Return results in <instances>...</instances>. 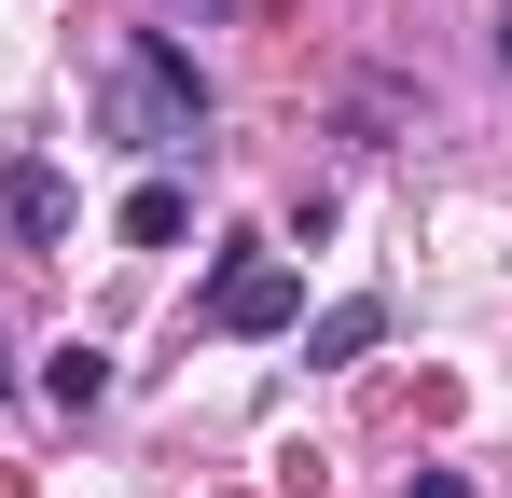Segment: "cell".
<instances>
[{"mask_svg": "<svg viewBox=\"0 0 512 498\" xmlns=\"http://www.w3.org/2000/svg\"><path fill=\"white\" fill-rule=\"evenodd\" d=\"M97 125H111L125 153H194V139H208V70L180 56L167 28H125V56L97 83Z\"/></svg>", "mask_w": 512, "mask_h": 498, "instance_id": "obj_1", "label": "cell"}, {"mask_svg": "<svg viewBox=\"0 0 512 498\" xmlns=\"http://www.w3.org/2000/svg\"><path fill=\"white\" fill-rule=\"evenodd\" d=\"M194 319H208V332H291V319H305V277H291L277 249H236V263L208 277V305H194Z\"/></svg>", "mask_w": 512, "mask_h": 498, "instance_id": "obj_2", "label": "cell"}, {"mask_svg": "<svg viewBox=\"0 0 512 498\" xmlns=\"http://www.w3.org/2000/svg\"><path fill=\"white\" fill-rule=\"evenodd\" d=\"M0 222H14L28 249H56L70 222H84V194H70V166H56V153H14V166H0Z\"/></svg>", "mask_w": 512, "mask_h": 498, "instance_id": "obj_3", "label": "cell"}, {"mask_svg": "<svg viewBox=\"0 0 512 498\" xmlns=\"http://www.w3.org/2000/svg\"><path fill=\"white\" fill-rule=\"evenodd\" d=\"M374 332H388V291H346V305H319V319H305V374H346Z\"/></svg>", "mask_w": 512, "mask_h": 498, "instance_id": "obj_4", "label": "cell"}, {"mask_svg": "<svg viewBox=\"0 0 512 498\" xmlns=\"http://www.w3.org/2000/svg\"><path fill=\"white\" fill-rule=\"evenodd\" d=\"M194 236V194H180V180H139V194H125V249H180Z\"/></svg>", "mask_w": 512, "mask_h": 498, "instance_id": "obj_5", "label": "cell"}, {"mask_svg": "<svg viewBox=\"0 0 512 498\" xmlns=\"http://www.w3.org/2000/svg\"><path fill=\"white\" fill-rule=\"evenodd\" d=\"M42 402H56V415H97V402H111V346H56Z\"/></svg>", "mask_w": 512, "mask_h": 498, "instance_id": "obj_6", "label": "cell"}, {"mask_svg": "<svg viewBox=\"0 0 512 498\" xmlns=\"http://www.w3.org/2000/svg\"><path fill=\"white\" fill-rule=\"evenodd\" d=\"M402 498H471V471H416V485H402Z\"/></svg>", "mask_w": 512, "mask_h": 498, "instance_id": "obj_7", "label": "cell"}, {"mask_svg": "<svg viewBox=\"0 0 512 498\" xmlns=\"http://www.w3.org/2000/svg\"><path fill=\"white\" fill-rule=\"evenodd\" d=\"M499 56H512V14H499Z\"/></svg>", "mask_w": 512, "mask_h": 498, "instance_id": "obj_8", "label": "cell"}]
</instances>
